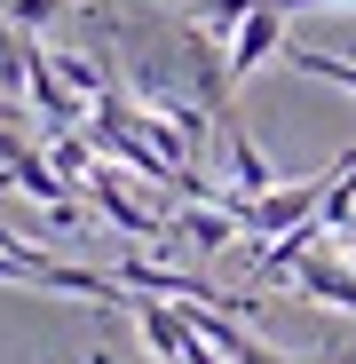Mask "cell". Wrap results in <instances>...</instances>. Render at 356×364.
<instances>
[{"label":"cell","mask_w":356,"mask_h":364,"mask_svg":"<svg viewBox=\"0 0 356 364\" xmlns=\"http://www.w3.org/2000/svg\"><path fill=\"white\" fill-rule=\"evenodd\" d=\"M80 191L103 206V222H119V230H127V237H151V246H158V237H174V214H158V206H143L135 191H127V174H119L111 159L80 182Z\"/></svg>","instance_id":"6da1fadb"},{"label":"cell","mask_w":356,"mask_h":364,"mask_svg":"<svg viewBox=\"0 0 356 364\" xmlns=\"http://www.w3.org/2000/svg\"><path fill=\"white\" fill-rule=\"evenodd\" d=\"M293 293L309 301V309H340V317H356V269H340L325 246H309L301 262H293V277H285Z\"/></svg>","instance_id":"7a4b0ae2"},{"label":"cell","mask_w":356,"mask_h":364,"mask_svg":"<svg viewBox=\"0 0 356 364\" xmlns=\"http://www.w3.org/2000/svg\"><path fill=\"white\" fill-rule=\"evenodd\" d=\"M269 55H285V16H277V9H254L246 24L230 32V72H237V80H254Z\"/></svg>","instance_id":"3957f363"},{"label":"cell","mask_w":356,"mask_h":364,"mask_svg":"<svg viewBox=\"0 0 356 364\" xmlns=\"http://www.w3.org/2000/svg\"><path fill=\"white\" fill-rule=\"evenodd\" d=\"M230 182H237V198H261V191H277V166L261 159V143L246 135V127H237V119H230Z\"/></svg>","instance_id":"277c9868"},{"label":"cell","mask_w":356,"mask_h":364,"mask_svg":"<svg viewBox=\"0 0 356 364\" xmlns=\"http://www.w3.org/2000/svg\"><path fill=\"white\" fill-rule=\"evenodd\" d=\"M0 9H9V24H16V32H48L55 16L72 9V0H0Z\"/></svg>","instance_id":"5b68a950"},{"label":"cell","mask_w":356,"mask_h":364,"mask_svg":"<svg viewBox=\"0 0 356 364\" xmlns=\"http://www.w3.org/2000/svg\"><path fill=\"white\" fill-rule=\"evenodd\" d=\"M16 151H32V143H24V135H16V127H0V166H9V159H16Z\"/></svg>","instance_id":"8992f818"}]
</instances>
